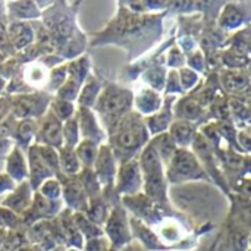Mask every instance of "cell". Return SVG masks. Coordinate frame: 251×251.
<instances>
[{"mask_svg":"<svg viewBox=\"0 0 251 251\" xmlns=\"http://www.w3.org/2000/svg\"><path fill=\"white\" fill-rule=\"evenodd\" d=\"M134 94L125 88L118 87L116 84L107 85L103 91H100L96 100V109L107 122L109 128L112 129L126 113H129L132 106Z\"/></svg>","mask_w":251,"mask_h":251,"instance_id":"cell-3","label":"cell"},{"mask_svg":"<svg viewBox=\"0 0 251 251\" xmlns=\"http://www.w3.org/2000/svg\"><path fill=\"white\" fill-rule=\"evenodd\" d=\"M6 171H7V176L10 179H25L28 175V166L25 162L24 154L21 153V150L18 147L12 149V151L7 156V163H6Z\"/></svg>","mask_w":251,"mask_h":251,"instance_id":"cell-14","label":"cell"},{"mask_svg":"<svg viewBox=\"0 0 251 251\" xmlns=\"http://www.w3.org/2000/svg\"><path fill=\"white\" fill-rule=\"evenodd\" d=\"M12 113L15 118L29 119V116H41L43 106L40 104V96H19L12 103Z\"/></svg>","mask_w":251,"mask_h":251,"instance_id":"cell-10","label":"cell"},{"mask_svg":"<svg viewBox=\"0 0 251 251\" xmlns=\"http://www.w3.org/2000/svg\"><path fill=\"white\" fill-rule=\"evenodd\" d=\"M63 196H65L66 201L75 207H79L81 204H84V207H85V204H87L82 184L78 181H69L63 188Z\"/></svg>","mask_w":251,"mask_h":251,"instance_id":"cell-22","label":"cell"},{"mask_svg":"<svg viewBox=\"0 0 251 251\" xmlns=\"http://www.w3.org/2000/svg\"><path fill=\"white\" fill-rule=\"evenodd\" d=\"M75 119L79 128V135H82L84 140H90L97 144V141L104 138V134L99 125V121L90 109L81 107Z\"/></svg>","mask_w":251,"mask_h":251,"instance_id":"cell-8","label":"cell"},{"mask_svg":"<svg viewBox=\"0 0 251 251\" xmlns=\"http://www.w3.org/2000/svg\"><path fill=\"white\" fill-rule=\"evenodd\" d=\"M49 75L50 72L46 69V66L40 62H32L29 63L25 71H24V78L25 84H28L32 88H40L44 84L49 82Z\"/></svg>","mask_w":251,"mask_h":251,"instance_id":"cell-15","label":"cell"},{"mask_svg":"<svg viewBox=\"0 0 251 251\" xmlns=\"http://www.w3.org/2000/svg\"><path fill=\"white\" fill-rule=\"evenodd\" d=\"M116 159L113 156V151L109 146H101L100 150L97 151V157L94 162V168H96V178L99 181V184H101L103 187H109V184L113 181V178L116 176Z\"/></svg>","mask_w":251,"mask_h":251,"instance_id":"cell-6","label":"cell"},{"mask_svg":"<svg viewBox=\"0 0 251 251\" xmlns=\"http://www.w3.org/2000/svg\"><path fill=\"white\" fill-rule=\"evenodd\" d=\"M59 168L66 175H76L81 169V163L75 154V149L62 147L59 149Z\"/></svg>","mask_w":251,"mask_h":251,"instance_id":"cell-19","label":"cell"},{"mask_svg":"<svg viewBox=\"0 0 251 251\" xmlns=\"http://www.w3.org/2000/svg\"><path fill=\"white\" fill-rule=\"evenodd\" d=\"M132 101H135V106L138 109L137 113H140V115L151 116L153 113L159 112V109L162 107L160 94L153 88L141 90V93H138L135 97H132Z\"/></svg>","mask_w":251,"mask_h":251,"instance_id":"cell-12","label":"cell"},{"mask_svg":"<svg viewBox=\"0 0 251 251\" xmlns=\"http://www.w3.org/2000/svg\"><path fill=\"white\" fill-rule=\"evenodd\" d=\"M99 94H100V85H99L94 79L88 81V82L82 87V90L79 91L78 101H79L81 107L90 109L91 106H94V104H96V100H97V97H99Z\"/></svg>","mask_w":251,"mask_h":251,"instance_id":"cell-24","label":"cell"},{"mask_svg":"<svg viewBox=\"0 0 251 251\" xmlns=\"http://www.w3.org/2000/svg\"><path fill=\"white\" fill-rule=\"evenodd\" d=\"M168 135L175 143V146H181V149H185L194 141V125L187 121H176L171 125Z\"/></svg>","mask_w":251,"mask_h":251,"instance_id":"cell-13","label":"cell"},{"mask_svg":"<svg viewBox=\"0 0 251 251\" xmlns=\"http://www.w3.org/2000/svg\"><path fill=\"white\" fill-rule=\"evenodd\" d=\"M22 187H19L16 191H15V197H18V199H12L10 196H9V199L6 200V201H3V204H6V206H9V207H12L13 210H25V207L29 204V194H28V191H29V184H26V182H24V184H21Z\"/></svg>","mask_w":251,"mask_h":251,"instance_id":"cell-26","label":"cell"},{"mask_svg":"<svg viewBox=\"0 0 251 251\" xmlns=\"http://www.w3.org/2000/svg\"><path fill=\"white\" fill-rule=\"evenodd\" d=\"M97 151H99L97 144L94 141H90V140L79 141L76 149H75V154H76L79 163H82L85 169H88L90 166L94 165L96 157H97Z\"/></svg>","mask_w":251,"mask_h":251,"instance_id":"cell-20","label":"cell"},{"mask_svg":"<svg viewBox=\"0 0 251 251\" xmlns=\"http://www.w3.org/2000/svg\"><path fill=\"white\" fill-rule=\"evenodd\" d=\"M62 137H63V147L75 149L79 143V128L76 124L75 116L65 121V125H62Z\"/></svg>","mask_w":251,"mask_h":251,"instance_id":"cell-23","label":"cell"},{"mask_svg":"<svg viewBox=\"0 0 251 251\" xmlns=\"http://www.w3.org/2000/svg\"><path fill=\"white\" fill-rule=\"evenodd\" d=\"M28 166H29V178H31V184L34 187H38V184H41L44 179H50V176L54 174L40 157L37 146L29 147L28 150Z\"/></svg>","mask_w":251,"mask_h":251,"instance_id":"cell-11","label":"cell"},{"mask_svg":"<svg viewBox=\"0 0 251 251\" xmlns=\"http://www.w3.org/2000/svg\"><path fill=\"white\" fill-rule=\"evenodd\" d=\"M199 79V75L193 71V69H188V68H182L179 71V84H181V88L182 90H188L191 88Z\"/></svg>","mask_w":251,"mask_h":251,"instance_id":"cell-29","label":"cell"},{"mask_svg":"<svg viewBox=\"0 0 251 251\" xmlns=\"http://www.w3.org/2000/svg\"><path fill=\"white\" fill-rule=\"evenodd\" d=\"M179 91H182V88H181V84H179L178 74L174 71L168 76V93H179Z\"/></svg>","mask_w":251,"mask_h":251,"instance_id":"cell-30","label":"cell"},{"mask_svg":"<svg viewBox=\"0 0 251 251\" xmlns=\"http://www.w3.org/2000/svg\"><path fill=\"white\" fill-rule=\"evenodd\" d=\"M175 113H178V116L181 118L179 121H193V119H197L201 113H203V109L200 106V103L194 101V100H190V99H185V100H179L176 107H175Z\"/></svg>","mask_w":251,"mask_h":251,"instance_id":"cell-21","label":"cell"},{"mask_svg":"<svg viewBox=\"0 0 251 251\" xmlns=\"http://www.w3.org/2000/svg\"><path fill=\"white\" fill-rule=\"evenodd\" d=\"M50 113L54 118H57L60 122L68 121V119H71L74 116V104L71 101L57 99L50 104Z\"/></svg>","mask_w":251,"mask_h":251,"instance_id":"cell-27","label":"cell"},{"mask_svg":"<svg viewBox=\"0 0 251 251\" xmlns=\"http://www.w3.org/2000/svg\"><path fill=\"white\" fill-rule=\"evenodd\" d=\"M140 172L143 178L144 191L147 196L159 203L166 201V175L163 163L153 147L151 141L141 150L140 156Z\"/></svg>","mask_w":251,"mask_h":251,"instance_id":"cell-2","label":"cell"},{"mask_svg":"<svg viewBox=\"0 0 251 251\" xmlns=\"http://www.w3.org/2000/svg\"><path fill=\"white\" fill-rule=\"evenodd\" d=\"M149 129L146 126L144 118L140 113H126L112 129H110V149L115 159H126L135 156L143 150L149 141Z\"/></svg>","mask_w":251,"mask_h":251,"instance_id":"cell-1","label":"cell"},{"mask_svg":"<svg viewBox=\"0 0 251 251\" xmlns=\"http://www.w3.org/2000/svg\"><path fill=\"white\" fill-rule=\"evenodd\" d=\"M6 32H7V38H9L12 47L16 49V50L26 49L28 46L32 44V41L35 38L32 26L28 22H24V21L10 24L9 29Z\"/></svg>","mask_w":251,"mask_h":251,"instance_id":"cell-9","label":"cell"},{"mask_svg":"<svg viewBox=\"0 0 251 251\" xmlns=\"http://www.w3.org/2000/svg\"><path fill=\"white\" fill-rule=\"evenodd\" d=\"M37 132V124L34 119H21L13 129V137L16 140V143L22 147H26L29 144V141L35 137Z\"/></svg>","mask_w":251,"mask_h":251,"instance_id":"cell-18","label":"cell"},{"mask_svg":"<svg viewBox=\"0 0 251 251\" xmlns=\"http://www.w3.org/2000/svg\"><path fill=\"white\" fill-rule=\"evenodd\" d=\"M12 188V179L7 175H0V193Z\"/></svg>","mask_w":251,"mask_h":251,"instance_id":"cell-31","label":"cell"},{"mask_svg":"<svg viewBox=\"0 0 251 251\" xmlns=\"http://www.w3.org/2000/svg\"><path fill=\"white\" fill-rule=\"evenodd\" d=\"M221 81L225 90L238 93L249 85V75L247 72H243V71H224Z\"/></svg>","mask_w":251,"mask_h":251,"instance_id":"cell-16","label":"cell"},{"mask_svg":"<svg viewBox=\"0 0 251 251\" xmlns=\"http://www.w3.org/2000/svg\"><path fill=\"white\" fill-rule=\"evenodd\" d=\"M171 118H172V113L171 110L165 106L162 107L160 112H156L153 113L151 116L149 118H144V122H146V126L149 129V132L151 134H163V131L169 126L171 124Z\"/></svg>","mask_w":251,"mask_h":251,"instance_id":"cell-17","label":"cell"},{"mask_svg":"<svg viewBox=\"0 0 251 251\" xmlns=\"http://www.w3.org/2000/svg\"><path fill=\"white\" fill-rule=\"evenodd\" d=\"M166 178L169 182H184L191 179H206V172L199 159L188 149H176L166 166Z\"/></svg>","mask_w":251,"mask_h":251,"instance_id":"cell-4","label":"cell"},{"mask_svg":"<svg viewBox=\"0 0 251 251\" xmlns=\"http://www.w3.org/2000/svg\"><path fill=\"white\" fill-rule=\"evenodd\" d=\"M40 193L44 197L50 199V200H56L62 194V187L56 179H47V181L43 182V187L40 188Z\"/></svg>","mask_w":251,"mask_h":251,"instance_id":"cell-28","label":"cell"},{"mask_svg":"<svg viewBox=\"0 0 251 251\" xmlns=\"http://www.w3.org/2000/svg\"><path fill=\"white\" fill-rule=\"evenodd\" d=\"M244 21V13L234 4H229L224 9L221 16V25L225 28H237Z\"/></svg>","mask_w":251,"mask_h":251,"instance_id":"cell-25","label":"cell"},{"mask_svg":"<svg viewBox=\"0 0 251 251\" xmlns=\"http://www.w3.org/2000/svg\"><path fill=\"white\" fill-rule=\"evenodd\" d=\"M143 187L140 166L135 160L125 162L118 172V188L121 193H137Z\"/></svg>","mask_w":251,"mask_h":251,"instance_id":"cell-7","label":"cell"},{"mask_svg":"<svg viewBox=\"0 0 251 251\" xmlns=\"http://www.w3.org/2000/svg\"><path fill=\"white\" fill-rule=\"evenodd\" d=\"M35 137L40 146H47L51 149H62L63 147L62 122L49 112L46 116L41 118V122L37 125Z\"/></svg>","mask_w":251,"mask_h":251,"instance_id":"cell-5","label":"cell"}]
</instances>
